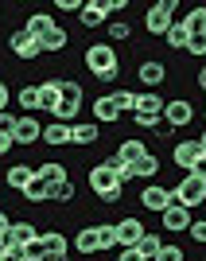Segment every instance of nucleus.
I'll list each match as a JSON object with an SVG mask.
<instances>
[{"label":"nucleus","instance_id":"obj_2","mask_svg":"<svg viewBox=\"0 0 206 261\" xmlns=\"http://www.w3.org/2000/svg\"><path fill=\"white\" fill-rule=\"evenodd\" d=\"M86 184H90V191H94V199H98V203H121V195H125V187L117 184V172H113L105 160L90 168Z\"/></svg>","mask_w":206,"mask_h":261},{"label":"nucleus","instance_id":"obj_44","mask_svg":"<svg viewBox=\"0 0 206 261\" xmlns=\"http://www.w3.org/2000/svg\"><path fill=\"white\" fill-rule=\"evenodd\" d=\"M117 261H144V253L132 246V250H121V257H117Z\"/></svg>","mask_w":206,"mask_h":261},{"label":"nucleus","instance_id":"obj_31","mask_svg":"<svg viewBox=\"0 0 206 261\" xmlns=\"http://www.w3.org/2000/svg\"><path fill=\"white\" fill-rule=\"evenodd\" d=\"M16 101H20L23 113H39V82H35V86H20Z\"/></svg>","mask_w":206,"mask_h":261},{"label":"nucleus","instance_id":"obj_29","mask_svg":"<svg viewBox=\"0 0 206 261\" xmlns=\"http://www.w3.org/2000/svg\"><path fill=\"white\" fill-rule=\"evenodd\" d=\"M105 35H109V43H129V39H132V23L129 20H109Z\"/></svg>","mask_w":206,"mask_h":261},{"label":"nucleus","instance_id":"obj_14","mask_svg":"<svg viewBox=\"0 0 206 261\" xmlns=\"http://www.w3.org/2000/svg\"><path fill=\"white\" fill-rule=\"evenodd\" d=\"M12 141L16 144H43V121L35 117V113H23L16 121V137Z\"/></svg>","mask_w":206,"mask_h":261},{"label":"nucleus","instance_id":"obj_15","mask_svg":"<svg viewBox=\"0 0 206 261\" xmlns=\"http://www.w3.org/2000/svg\"><path fill=\"white\" fill-rule=\"evenodd\" d=\"M98 137H101V125H98V121H74V129H70V144H78V148L98 144Z\"/></svg>","mask_w":206,"mask_h":261},{"label":"nucleus","instance_id":"obj_22","mask_svg":"<svg viewBox=\"0 0 206 261\" xmlns=\"http://www.w3.org/2000/svg\"><path fill=\"white\" fill-rule=\"evenodd\" d=\"M51 28H54V16H47V12H32V16L23 20V32L32 35V39H39V43H43V35L51 32Z\"/></svg>","mask_w":206,"mask_h":261},{"label":"nucleus","instance_id":"obj_38","mask_svg":"<svg viewBox=\"0 0 206 261\" xmlns=\"http://www.w3.org/2000/svg\"><path fill=\"white\" fill-rule=\"evenodd\" d=\"M187 234H191V242H198V246H206V218H195Z\"/></svg>","mask_w":206,"mask_h":261},{"label":"nucleus","instance_id":"obj_20","mask_svg":"<svg viewBox=\"0 0 206 261\" xmlns=\"http://www.w3.org/2000/svg\"><path fill=\"white\" fill-rule=\"evenodd\" d=\"M94 121H98V125H117V121H121V109L113 106V98H109V94L94 98Z\"/></svg>","mask_w":206,"mask_h":261},{"label":"nucleus","instance_id":"obj_11","mask_svg":"<svg viewBox=\"0 0 206 261\" xmlns=\"http://www.w3.org/2000/svg\"><path fill=\"white\" fill-rule=\"evenodd\" d=\"M136 78H140V86L148 90V94H156V86H163V82H167V66H163L160 59H140Z\"/></svg>","mask_w":206,"mask_h":261},{"label":"nucleus","instance_id":"obj_26","mask_svg":"<svg viewBox=\"0 0 206 261\" xmlns=\"http://www.w3.org/2000/svg\"><path fill=\"white\" fill-rule=\"evenodd\" d=\"M66 43H70V35H66V28H63V23H54L51 32L43 35V51H51V55L66 51Z\"/></svg>","mask_w":206,"mask_h":261},{"label":"nucleus","instance_id":"obj_34","mask_svg":"<svg viewBox=\"0 0 206 261\" xmlns=\"http://www.w3.org/2000/svg\"><path fill=\"white\" fill-rule=\"evenodd\" d=\"M98 246H101V253L117 246V222H98Z\"/></svg>","mask_w":206,"mask_h":261},{"label":"nucleus","instance_id":"obj_8","mask_svg":"<svg viewBox=\"0 0 206 261\" xmlns=\"http://www.w3.org/2000/svg\"><path fill=\"white\" fill-rule=\"evenodd\" d=\"M148 152H152V148H148L144 141L129 137V141H121V144H117V152L109 156V164H113V168H132V164L140 160V156H148Z\"/></svg>","mask_w":206,"mask_h":261},{"label":"nucleus","instance_id":"obj_49","mask_svg":"<svg viewBox=\"0 0 206 261\" xmlns=\"http://www.w3.org/2000/svg\"><path fill=\"white\" fill-rule=\"evenodd\" d=\"M198 144H202V156H206V129H202V137H198Z\"/></svg>","mask_w":206,"mask_h":261},{"label":"nucleus","instance_id":"obj_28","mask_svg":"<svg viewBox=\"0 0 206 261\" xmlns=\"http://www.w3.org/2000/svg\"><path fill=\"white\" fill-rule=\"evenodd\" d=\"M39 238H43L47 253H70V238H66L63 230H43Z\"/></svg>","mask_w":206,"mask_h":261},{"label":"nucleus","instance_id":"obj_45","mask_svg":"<svg viewBox=\"0 0 206 261\" xmlns=\"http://www.w3.org/2000/svg\"><path fill=\"white\" fill-rule=\"evenodd\" d=\"M12 144H16V141H12L8 133H0V156H8V152H12Z\"/></svg>","mask_w":206,"mask_h":261},{"label":"nucleus","instance_id":"obj_3","mask_svg":"<svg viewBox=\"0 0 206 261\" xmlns=\"http://www.w3.org/2000/svg\"><path fill=\"white\" fill-rule=\"evenodd\" d=\"M171 203H179V207H187V211L202 207V203H206V175L187 172L183 179L171 187Z\"/></svg>","mask_w":206,"mask_h":261},{"label":"nucleus","instance_id":"obj_30","mask_svg":"<svg viewBox=\"0 0 206 261\" xmlns=\"http://www.w3.org/2000/svg\"><path fill=\"white\" fill-rule=\"evenodd\" d=\"M35 172L43 175L47 184H63V179H70V175H66V164H58V160H47V164H39V168H35Z\"/></svg>","mask_w":206,"mask_h":261},{"label":"nucleus","instance_id":"obj_18","mask_svg":"<svg viewBox=\"0 0 206 261\" xmlns=\"http://www.w3.org/2000/svg\"><path fill=\"white\" fill-rule=\"evenodd\" d=\"M20 195H23V199H27V203H35V207H43L47 199H51V184H47L43 175L35 172V175H32V179H27V187H23Z\"/></svg>","mask_w":206,"mask_h":261},{"label":"nucleus","instance_id":"obj_32","mask_svg":"<svg viewBox=\"0 0 206 261\" xmlns=\"http://www.w3.org/2000/svg\"><path fill=\"white\" fill-rule=\"evenodd\" d=\"M136 250L144 253V261H156V253L163 250V238H160V234H156V230H148V234H144V238H140V246H136Z\"/></svg>","mask_w":206,"mask_h":261},{"label":"nucleus","instance_id":"obj_13","mask_svg":"<svg viewBox=\"0 0 206 261\" xmlns=\"http://www.w3.org/2000/svg\"><path fill=\"white\" fill-rule=\"evenodd\" d=\"M163 121L171 125V129H187L191 121H195V106L187 98H171L167 106H163Z\"/></svg>","mask_w":206,"mask_h":261},{"label":"nucleus","instance_id":"obj_23","mask_svg":"<svg viewBox=\"0 0 206 261\" xmlns=\"http://www.w3.org/2000/svg\"><path fill=\"white\" fill-rule=\"evenodd\" d=\"M175 20L183 23L191 35H206V4H198V8H191L187 16H175Z\"/></svg>","mask_w":206,"mask_h":261},{"label":"nucleus","instance_id":"obj_17","mask_svg":"<svg viewBox=\"0 0 206 261\" xmlns=\"http://www.w3.org/2000/svg\"><path fill=\"white\" fill-rule=\"evenodd\" d=\"M58 101H63L58 78H43V82H39V109H43V113H54V109H58Z\"/></svg>","mask_w":206,"mask_h":261},{"label":"nucleus","instance_id":"obj_12","mask_svg":"<svg viewBox=\"0 0 206 261\" xmlns=\"http://www.w3.org/2000/svg\"><path fill=\"white\" fill-rule=\"evenodd\" d=\"M191 222H195V218H191V211L179 207V203H171V207L160 215V230H163V234H187V230H191Z\"/></svg>","mask_w":206,"mask_h":261},{"label":"nucleus","instance_id":"obj_36","mask_svg":"<svg viewBox=\"0 0 206 261\" xmlns=\"http://www.w3.org/2000/svg\"><path fill=\"white\" fill-rule=\"evenodd\" d=\"M156 261H187L183 246H175V242H163V250L156 253Z\"/></svg>","mask_w":206,"mask_h":261},{"label":"nucleus","instance_id":"obj_37","mask_svg":"<svg viewBox=\"0 0 206 261\" xmlns=\"http://www.w3.org/2000/svg\"><path fill=\"white\" fill-rule=\"evenodd\" d=\"M23 257H27V261H43V257H47V246H43V238L27 242V246H23Z\"/></svg>","mask_w":206,"mask_h":261},{"label":"nucleus","instance_id":"obj_1","mask_svg":"<svg viewBox=\"0 0 206 261\" xmlns=\"http://www.w3.org/2000/svg\"><path fill=\"white\" fill-rule=\"evenodd\" d=\"M82 66L90 70V78H98V82H113V78L121 74V55L117 47L109 43H86V51H82Z\"/></svg>","mask_w":206,"mask_h":261},{"label":"nucleus","instance_id":"obj_25","mask_svg":"<svg viewBox=\"0 0 206 261\" xmlns=\"http://www.w3.org/2000/svg\"><path fill=\"white\" fill-rule=\"evenodd\" d=\"M132 175H136V179H156V175H160V156L156 152L140 156V160L132 164Z\"/></svg>","mask_w":206,"mask_h":261},{"label":"nucleus","instance_id":"obj_43","mask_svg":"<svg viewBox=\"0 0 206 261\" xmlns=\"http://www.w3.org/2000/svg\"><path fill=\"white\" fill-rule=\"evenodd\" d=\"M8 101H12V86L4 82V78H0V113L8 109Z\"/></svg>","mask_w":206,"mask_h":261},{"label":"nucleus","instance_id":"obj_35","mask_svg":"<svg viewBox=\"0 0 206 261\" xmlns=\"http://www.w3.org/2000/svg\"><path fill=\"white\" fill-rule=\"evenodd\" d=\"M109 98H113V106L121 109V113H125V109H136V98H140V94H136V90H113V94H109Z\"/></svg>","mask_w":206,"mask_h":261},{"label":"nucleus","instance_id":"obj_7","mask_svg":"<svg viewBox=\"0 0 206 261\" xmlns=\"http://www.w3.org/2000/svg\"><path fill=\"white\" fill-rule=\"evenodd\" d=\"M8 51L16 55V59H23V63H32V59H39V55H43V43H39V39H32L23 28H16V32L8 35Z\"/></svg>","mask_w":206,"mask_h":261},{"label":"nucleus","instance_id":"obj_5","mask_svg":"<svg viewBox=\"0 0 206 261\" xmlns=\"http://www.w3.org/2000/svg\"><path fill=\"white\" fill-rule=\"evenodd\" d=\"M163 106H167V101H163L160 94H148V90H144L140 98H136V109H132L136 129H156V125H163Z\"/></svg>","mask_w":206,"mask_h":261},{"label":"nucleus","instance_id":"obj_42","mask_svg":"<svg viewBox=\"0 0 206 261\" xmlns=\"http://www.w3.org/2000/svg\"><path fill=\"white\" fill-rule=\"evenodd\" d=\"M54 8H58V12H82V8H86V0H58Z\"/></svg>","mask_w":206,"mask_h":261},{"label":"nucleus","instance_id":"obj_19","mask_svg":"<svg viewBox=\"0 0 206 261\" xmlns=\"http://www.w3.org/2000/svg\"><path fill=\"white\" fill-rule=\"evenodd\" d=\"M70 129H74V125H66V121H47L43 125V144H51V148L70 144Z\"/></svg>","mask_w":206,"mask_h":261},{"label":"nucleus","instance_id":"obj_10","mask_svg":"<svg viewBox=\"0 0 206 261\" xmlns=\"http://www.w3.org/2000/svg\"><path fill=\"white\" fill-rule=\"evenodd\" d=\"M148 234V226H144L136 215H125L117 222V246L121 250H132V246H140V238Z\"/></svg>","mask_w":206,"mask_h":261},{"label":"nucleus","instance_id":"obj_48","mask_svg":"<svg viewBox=\"0 0 206 261\" xmlns=\"http://www.w3.org/2000/svg\"><path fill=\"white\" fill-rule=\"evenodd\" d=\"M195 172H198V175H206V156H202V160L195 164Z\"/></svg>","mask_w":206,"mask_h":261},{"label":"nucleus","instance_id":"obj_16","mask_svg":"<svg viewBox=\"0 0 206 261\" xmlns=\"http://www.w3.org/2000/svg\"><path fill=\"white\" fill-rule=\"evenodd\" d=\"M70 250L82 253V257H90V253H101V246H98V226H82L74 238H70Z\"/></svg>","mask_w":206,"mask_h":261},{"label":"nucleus","instance_id":"obj_46","mask_svg":"<svg viewBox=\"0 0 206 261\" xmlns=\"http://www.w3.org/2000/svg\"><path fill=\"white\" fill-rule=\"evenodd\" d=\"M43 261H70V253H47Z\"/></svg>","mask_w":206,"mask_h":261},{"label":"nucleus","instance_id":"obj_33","mask_svg":"<svg viewBox=\"0 0 206 261\" xmlns=\"http://www.w3.org/2000/svg\"><path fill=\"white\" fill-rule=\"evenodd\" d=\"M74 179H63V184H54L51 187V199H47V203H58V207H63V203H74Z\"/></svg>","mask_w":206,"mask_h":261},{"label":"nucleus","instance_id":"obj_6","mask_svg":"<svg viewBox=\"0 0 206 261\" xmlns=\"http://www.w3.org/2000/svg\"><path fill=\"white\" fill-rule=\"evenodd\" d=\"M136 203H140L144 211H152V215H163V211L171 207V187H163V184H144Z\"/></svg>","mask_w":206,"mask_h":261},{"label":"nucleus","instance_id":"obj_41","mask_svg":"<svg viewBox=\"0 0 206 261\" xmlns=\"http://www.w3.org/2000/svg\"><path fill=\"white\" fill-rule=\"evenodd\" d=\"M16 113H8V109H4V113H0V133H8V137H16Z\"/></svg>","mask_w":206,"mask_h":261},{"label":"nucleus","instance_id":"obj_24","mask_svg":"<svg viewBox=\"0 0 206 261\" xmlns=\"http://www.w3.org/2000/svg\"><path fill=\"white\" fill-rule=\"evenodd\" d=\"M78 23L86 28V32H94V28H105V12L98 8V0H86V8H82V16H78Z\"/></svg>","mask_w":206,"mask_h":261},{"label":"nucleus","instance_id":"obj_9","mask_svg":"<svg viewBox=\"0 0 206 261\" xmlns=\"http://www.w3.org/2000/svg\"><path fill=\"white\" fill-rule=\"evenodd\" d=\"M198 160H202V144H198V137H195V141H175L171 144V164H175V168L195 172Z\"/></svg>","mask_w":206,"mask_h":261},{"label":"nucleus","instance_id":"obj_21","mask_svg":"<svg viewBox=\"0 0 206 261\" xmlns=\"http://www.w3.org/2000/svg\"><path fill=\"white\" fill-rule=\"evenodd\" d=\"M32 175H35L32 164H12V168H4V187H12V191H23Z\"/></svg>","mask_w":206,"mask_h":261},{"label":"nucleus","instance_id":"obj_47","mask_svg":"<svg viewBox=\"0 0 206 261\" xmlns=\"http://www.w3.org/2000/svg\"><path fill=\"white\" fill-rule=\"evenodd\" d=\"M198 90H202V94H206V66H202V70H198Z\"/></svg>","mask_w":206,"mask_h":261},{"label":"nucleus","instance_id":"obj_39","mask_svg":"<svg viewBox=\"0 0 206 261\" xmlns=\"http://www.w3.org/2000/svg\"><path fill=\"white\" fill-rule=\"evenodd\" d=\"M187 55H195V59H206V35H191V43H187Z\"/></svg>","mask_w":206,"mask_h":261},{"label":"nucleus","instance_id":"obj_27","mask_svg":"<svg viewBox=\"0 0 206 261\" xmlns=\"http://www.w3.org/2000/svg\"><path fill=\"white\" fill-rule=\"evenodd\" d=\"M163 43L171 47V51H187V43H191V32H187L183 23L175 20L171 28H167V35H163Z\"/></svg>","mask_w":206,"mask_h":261},{"label":"nucleus","instance_id":"obj_4","mask_svg":"<svg viewBox=\"0 0 206 261\" xmlns=\"http://www.w3.org/2000/svg\"><path fill=\"white\" fill-rule=\"evenodd\" d=\"M175 12H179V0H156L152 8L144 12V32L156 35V39H163L167 28L175 23Z\"/></svg>","mask_w":206,"mask_h":261},{"label":"nucleus","instance_id":"obj_40","mask_svg":"<svg viewBox=\"0 0 206 261\" xmlns=\"http://www.w3.org/2000/svg\"><path fill=\"white\" fill-rule=\"evenodd\" d=\"M98 8L105 12V16H117V12L129 8V0H98Z\"/></svg>","mask_w":206,"mask_h":261}]
</instances>
